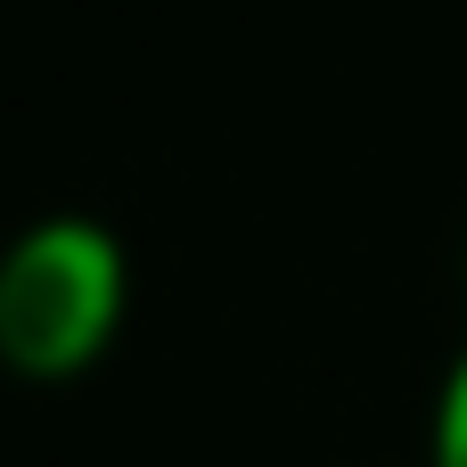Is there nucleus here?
<instances>
[{
	"mask_svg": "<svg viewBox=\"0 0 467 467\" xmlns=\"http://www.w3.org/2000/svg\"><path fill=\"white\" fill-rule=\"evenodd\" d=\"M123 246L66 213V222H41L8 271H0V345L25 378H74L107 353L115 320H123Z\"/></svg>",
	"mask_w": 467,
	"mask_h": 467,
	"instance_id": "obj_1",
	"label": "nucleus"
},
{
	"mask_svg": "<svg viewBox=\"0 0 467 467\" xmlns=\"http://www.w3.org/2000/svg\"><path fill=\"white\" fill-rule=\"evenodd\" d=\"M427 460H435V467H467V345H460V361H451V378H443V394H435Z\"/></svg>",
	"mask_w": 467,
	"mask_h": 467,
	"instance_id": "obj_2",
	"label": "nucleus"
}]
</instances>
